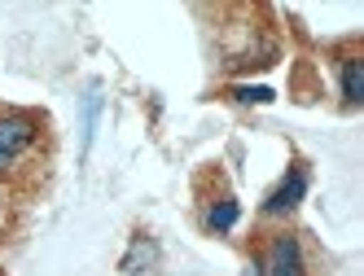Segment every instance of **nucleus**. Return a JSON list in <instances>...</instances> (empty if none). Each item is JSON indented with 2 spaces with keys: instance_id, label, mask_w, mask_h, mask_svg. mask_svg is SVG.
<instances>
[{
  "instance_id": "obj_8",
  "label": "nucleus",
  "mask_w": 364,
  "mask_h": 276,
  "mask_svg": "<svg viewBox=\"0 0 364 276\" xmlns=\"http://www.w3.org/2000/svg\"><path fill=\"white\" fill-rule=\"evenodd\" d=\"M0 223H5V202H0Z\"/></svg>"
},
{
  "instance_id": "obj_3",
  "label": "nucleus",
  "mask_w": 364,
  "mask_h": 276,
  "mask_svg": "<svg viewBox=\"0 0 364 276\" xmlns=\"http://www.w3.org/2000/svg\"><path fill=\"white\" fill-rule=\"evenodd\" d=\"M303 193H307V171H303V167H290V171H285V180L264 197V215H272V219L290 215V211L303 202Z\"/></svg>"
},
{
  "instance_id": "obj_6",
  "label": "nucleus",
  "mask_w": 364,
  "mask_h": 276,
  "mask_svg": "<svg viewBox=\"0 0 364 276\" xmlns=\"http://www.w3.org/2000/svg\"><path fill=\"white\" fill-rule=\"evenodd\" d=\"M237 219H242V206L232 202V197H220V202H211V206H206V215H202V223L211 233H228Z\"/></svg>"
},
{
  "instance_id": "obj_4",
  "label": "nucleus",
  "mask_w": 364,
  "mask_h": 276,
  "mask_svg": "<svg viewBox=\"0 0 364 276\" xmlns=\"http://www.w3.org/2000/svg\"><path fill=\"white\" fill-rule=\"evenodd\" d=\"M119 272L123 276H159V241L136 233L132 245H127V255H123V263H119Z\"/></svg>"
},
{
  "instance_id": "obj_1",
  "label": "nucleus",
  "mask_w": 364,
  "mask_h": 276,
  "mask_svg": "<svg viewBox=\"0 0 364 276\" xmlns=\"http://www.w3.org/2000/svg\"><path fill=\"white\" fill-rule=\"evenodd\" d=\"M40 140V123L31 114H0V175Z\"/></svg>"
},
{
  "instance_id": "obj_2",
  "label": "nucleus",
  "mask_w": 364,
  "mask_h": 276,
  "mask_svg": "<svg viewBox=\"0 0 364 276\" xmlns=\"http://www.w3.org/2000/svg\"><path fill=\"white\" fill-rule=\"evenodd\" d=\"M264 267H268V276H307L299 237H290V233L272 237L268 241V255H264Z\"/></svg>"
},
{
  "instance_id": "obj_7",
  "label": "nucleus",
  "mask_w": 364,
  "mask_h": 276,
  "mask_svg": "<svg viewBox=\"0 0 364 276\" xmlns=\"http://www.w3.org/2000/svg\"><path fill=\"white\" fill-rule=\"evenodd\" d=\"M242 106H264V101H272V88H237L232 92Z\"/></svg>"
},
{
  "instance_id": "obj_5",
  "label": "nucleus",
  "mask_w": 364,
  "mask_h": 276,
  "mask_svg": "<svg viewBox=\"0 0 364 276\" xmlns=\"http://www.w3.org/2000/svg\"><path fill=\"white\" fill-rule=\"evenodd\" d=\"M338 84H343V101L360 106L364 101V62L360 57H343L338 62Z\"/></svg>"
}]
</instances>
